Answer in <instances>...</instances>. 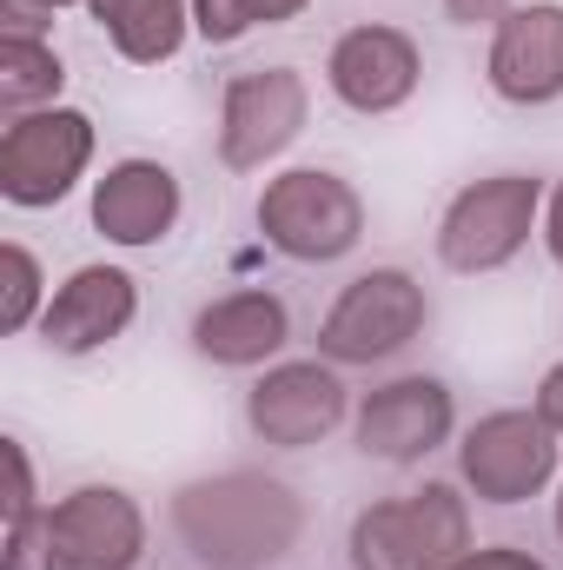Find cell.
Listing matches in <instances>:
<instances>
[{"mask_svg": "<svg viewBox=\"0 0 563 570\" xmlns=\"http://www.w3.org/2000/svg\"><path fill=\"white\" fill-rule=\"evenodd\" d=\"M405 511H412V531H418L424 570H451L471 551V504L457 498V484H418V491H405Z\"/></svg>", "mask_w": 563, "mask_h": 570, "instance_id": "d6986e66", "label": "cell"}, {"mask_svg": "<svg viewBox=\"0 0 563 570\" xmlns=\"http://www.w3.org/2000/svg\"><path fill=\"white\" fill-rule=\"evenodd\" d=\"M544 179H531V173H491V179H471L451 206H444V219H437V259L451 266V273H504L524 246H531V233H537V219H544Z\"/></svg>", "mask_w": 563, "mask_h": 570, "instance_id": "3957f363", "label": "cell"}, {"mask_svg": "<svg viewBox=\"0 0 563 570\" xmlns=\"http://www.w3.org/2000/svg\"><path fill=\"white\" fill-rule=\"evenodd\" d=\"M7 471H13V491H7V524H27V518L40 511V498H33V458H27V444H20V438H7Z\"/></svg>", "mask_w": 563, "mask_h": 570, "instance_id": "603a6c76", "label": "cell"}, {"mask_svg": "<svg viewBox=\"0 0 563 570\" xmlns=\"http://www.w3.org/2000/svg\"><path fill=\"white\" fill-rule=\"evenodd\" d=\"M253 219H259L266 246L292 266H332V259L358 253V239H365V199L332 166H292L279 179H266Z\"/></svg>", "mask_w": 563, "mask_h": 570, "instance_id": "7a4b0ae2", "label": "cell"}, {"mask_svg": "<svg viewBox=\"0 0 563 570\" xmlns=\"http://www.w3.org/2000/svg\"><path fill=\"white\" fill-rule=\"evenodd\" d=\"M305 7H312V0H253V20H259V27H279V20H298Z\"/></svg>", "mask_w": 563, "mask_h": 570, "instance_id": "83f0119b", "label": "cell"}, {"mask_svg": "<svg viewBox=\"0 0 563 570\" xmlns=\"http://www.w3.org/2000/svg\"><path fill=\"white\" fill-rule=\"evenodd\" d=\"M352 570H424L405 498H378L352 518Z\"/></svg>", "mask_w": 563, "mask_h": 570, "instance_id": "ac0fdd59", "label": "cell"}, {"mask_svg": "<svg viewBox=\"0 0 563 570\" xmlns=\"http://www.w3.org/2000/svg\"><path fill=\"white\" fill-rule=\"evenodd\" d=\"M457 425V399L444 379L431 372H405L378 392H365L358 405V451L378 458V464H418L431 458Z\"/></svg>", "mask_w": 563, "mask_h": 570, "instance_id": "30bf717a", "label": "cell"}, {"mask_svg": "<svg viewBox=\"0 0 563 570\" xmlns=\"http://www.w3.org/2000/svg\"><path fill=\"white\" fill-rule=\"evenodd\" d=\"M431 325V298L405 266H372L332 298L318 318V358L325 365H385Z\"/></svg>", "mask_w": 563, "mask_h": 570, "instance_id": "277c9868", "label": "cell"}, {"mask_svg": "<svg viewBox=\"0 0 563 570\" xmlns=\"http://www.w3.org/2000/svg\"><path fill=\"white\" fill-rule=\"evenodd\" d=\"M544 246H551V259L563 266V186L544 199Z\"/></svg>", "mask_w": 563, "mask_h": 570, "instance_id": "4316f807", "label": "cell"}, {"mask_svg": "<svg viewBox=\"0 0 563 570\" xmlns=\"http://www.w3.org/2000/svg\"><path fill=\"white\" fill-rule=\"evenodd\" d=\"M312 87L298 67H253L233 73L219 94V166L226 173H259L305 134Z\"/></svg>", "mask_w": 563, "mask_h": 570, "instance_id": "52a82bcc", "label": "cell"}, {"mask_svg": "<svg viewBox=\"0 0 563 570\" xmlns=\"http://www.w3.org/2000/svg\"><path fill=\"white\" fill-rule=\"evenodd\" d=\"M557 538H563V491H557Z\"/></svg>", "mask_w": 563, "mask_h": 570, "instance_id": "f546056e", "label": "cell"}, {"mask_svg": "<svg viewBox=\"0 0 563 570\" xmlns=\"http://www.w3.org/2000/svg\"><path fill=\"white\" fill-rule=\"evenodd\" d=\"M40 259L20 246V239H7L0 246V332H27V325H40V312H47V298H40Z\"/></svg>", "mask_w": 563, "mask_h": 570, "instance_id": "ffe728a7", "label": "cell"}, {"mask_svg": "<svg viewBox=\"0 0 563 570\" xmlns=\"http://www.w3.org/2000/svg\"><path fill=\"white\" fill-rule=\"evenodd\" d=\"M20 7H47V13H53V7H87V0H13V13H20Z\"/></svg>", "mask_w": 563, "mask_h": 570, "instance_id": "f1b7e54d", "label": "cell"}, {"mask_svg": "<svg viewBox=\"0 0 563 570\" xmlns=\"http://www.w3.org/2000/svg\"><path fill=\"white\" fill-rule=\"evenodd\" d=\"M451 570H551V564H537V558L517 551V544H471Z\"/></svg>", "mask_w": 563, "mask_h": 570, "instance_id": "cb8c5ba5", "label": "cell"}, {"mask_svg": "<svg viewBox=\"0 0 563 570\" xmlns=\"http://www.w3.org/2000/svg\"><path fill=\"white\" fill-rule=\"evenodd\" d=\"M87 166H93V120L80 107L13 114L0 134V199L20 213L60 206Z\"/></svg>", "mask_w": 563, "mask_h": 570, "instance_id": "5b68a950", "label": "cell"}, {"mask_svg": "<svg viewBox=\"0 0 563 570\" xmlns=\"http://www.w3.org/2000/svg\"><path fill=\"white\" fill-rule=\"evenodd\" d=\"M259 20H253V0H192V33L206 40V47H233V40H246Z\"/></svg>", "mask_w": 563, "mask_h": 570, "instance_id": "7402d4cb", "label": "cell"}, {"mask_svg": "<svg viewBox=\"0 0 563 570\" xmlns=\"http://www.w3.org/2000/svg\"><path fill=\"white\" fill-rule=\"evenodd\" d=\"M0 570H73L67 551H60V538H53V524H47V511H33L27 524H7V558H0Z\"/></svg>", "mask_w": 563, "mask_h": 570, "instance_id": "44dd1931", "label": "cell"}, {"mask_svg": "<svg viewBox=\"0 0 563 570\" xmlns=\"http://www.w3.org/2000/svg\"><path fill=\"white\" fill-rule=\"evenodd\" d=\"M457 478L477 504H524L557 478V431L537 419V405L484 412L457 444Z\"/></svg>", "mask_w": 563, "mask_h": 570, "instance_id": "8992f818", "label": "cell"}, {"mask_svg": "<svg viewBox=\"0 0 563 570\" xmlns=\"http://www.w3.org/2000/svg\"><path fill=\"white\" fill-rule=\"evenodd\" d=\"M134 318H140V285H134L127 266H80L47 298L40 338H47V352L87 358V352H107L113 338H127Z\"/></svg>", "mask_w": 563, "mask_h": 570, "instance_id": "4fadbf2b", "label": "cell"}, {"mask_svg": "<svg viewBox=\"0 0 563 570\" xmlns=\"http://www.w3.org/2000/svg\"><path fill=\"white\" fill-rule=\"evenodd\" d=\"M47 524L73 570H140L146 564V511L120 484H80L47 504Z\"/></svg>", "mask_w": 563, "mask_h": 570, "instance_id": "7c38bea8", "label": "cell"}, {"mask_svg": "<svg viewBox=\"0 0 563 570\" xmlns=\"http://www.w3.org/2000/svg\"><path fill=\"white\" fill-rule=\"evenodd\" d=\"M444 13H451L457 27H497V20L511 13V0H444Z\"/></svg>", "mask_w": 563, "mask_h": 570, "instance_id": "d4e9b609", "label": "cell"}, {"mask_svg": "<svg viewBox=\"0 0 563 570\" xmlns=\"http://www.w3.org/2000/svg\"><path fill=\"white\" fill-rule=\"evenodd\" d=\"M172 531L206 570H266L305 531V498L266 471H219L172 491Z\"/></svg>", "mask_w": 563, "mask_h": 570, "instance_id": "6da1fadb", "label": "cell"}, {"mask_svg": "<svg viewBox=\"0 0 563 570\" xmlns=\"http://www.w3.org/2000/svg\"><path fill=\"white\" fill-rule=\"evenodd\" d=\"M285 338H292V312H285L279 292H266V285L226 292V298L192 312V352L213 358V365H233V372L279 358Z\"/></svg>", "mask_w": 563, "mask_h": 570, "instance_id": "9a60e30c", "label": "cell"}, {"mask_svg": "<svg viewBox=\"0 0 563 570\" xmlns=\"http://www.w3.org/2000/svg\"><path fill=\"white\" fill-rule=\"evenodd\" d=\"M418 80H424L418 40H412L405 27H385V20H365V27L338 33L332 53H325V87H332V100L352 107V114H365V120L398 114V107L418 94Z\"/></svg>", "mask_w": 563, "mask_h": 570, "instance_id": "ba28073f", "label": "cell"}, {"mask_svg": "<svg viewBox=\"0 0 563 570\" xmlns=\"http://www.w3.org/2000/svg\"><path fill=\"white\" fill-rule=\"evenodd\" d=\"M87 13L107 27L113 53L134 67H159L192 33V0H87Z\"/></svg>", "mask_w": 563, "mask_h": 570, "instance_id": "2e32d148", "label": "cell"}, {"mask_svg": "<svg viewBox=\"0 0 563 570\" xmlns=\"http://www.w3.org/2000/svg\"><path fill=\"white\" fill-rule=\"evenodd\" d=\"M179 173L159 166V159H113L100 179H93V233L140 253V246H159L172 226H179Z\"/></svg>", "mask_w": 563, "mask_h": 570, "instance_id": "5bb4252c", "label": "cell"}, {"mask_svg": "<svg viewBox=\"0 0 563 570\" xmlns=\"http://www.w3.org/2000/svg\"><path fill=\"white\" fill-rule=\"evenodd\" d=\"M537 419L563 438V365H551V372H544V385H537Z\"/></svg>", "mask_w": 563, "mask_h": 570, "instance_id": "484cf974", "label": "cell"}, {"mask_svg": "<svg viewBox=\"0 0 563 570\" xmlns=\"http://www.w3.org/2000/svg\"><path fill=\"white\" fill-rule=\"evenodd\" d=\"M60 87H67V60L47 40H33L27 27H7L0 33V107L40 114V107H60Z\"/></svg>", "mask_w": 563, "mask_h": 570, "instance_id": "e0dca14e", "label": "cell"}, {"mask_svg": "<svg viewBox=\"0 0 563 570\" xmlns=\"http://www.w3.org/2000/svg\"><path fill=\"white\" fill-rule=\"evenodd\" d=\"M484 80L511 107H551V100H563V0L511 7L491 27Z\"/></svg>", "mask_w": 563, "mask_h": 570, "instance_id": "8fae6325", "label": "cell"}, {"mask_svg": "<svg viewBox=\"0 0 563 570\" xmlns=\"http://www.w3.org/2000/svg\"><path fill=\"white\" fill-rule=\"evenodd\" d=\"M246 425L273 451H305L345 425V379L318 358H285L246 392Z\"/></svg>", "mask_w": 563, "mask_h": 570, "instance_id": "9c48e42d", "label": "cell"}]
</instances>
